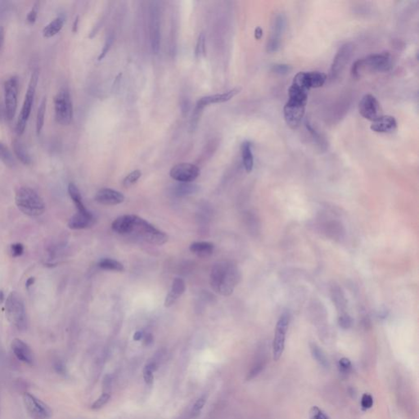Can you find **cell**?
I'll return each mask as SVG.
<instances>
[{
  "instance_id": "cell-1",
  "label": "cell",
  "mask_w": 419,
  "mask_h": 419,
  "mask_svg": "<svg viewBox=\"0 0 419 419\" xmlns=\"http://www.w3.org/2000/svg\"><path fill=\"white\" fill-rule=\"evenodd\" d=\"M239 280V271L233 264L219 262L212 267L210 284L219 294L225 296L232 294Z\"/></svg>"
},
{
  "instance_id": "cell-2",
  "label": "cell",
  "mask_w": 419,
  "mask_h": 419,
  "mask_svg": "<svg viewBox=\"0 0 419 419\" xmlns=\"http://www.w3.org/2000/svg\"><path fill=\"white\" fill-rule=\"evenodd\" d=\"M308 92L291 85L288 89V100L283 108V117L286 124L292 130L300 126L305 113Z\"/></svg>"
},
{
  "instance_id": "cell-3",
  "label": "cell",
  "mask_w": 419,
  "mask_h": 419,
  "mask_svg": "<svg viewBox=\"0 0 419 419\" xmlns=\"http://www.w3.org/2000/svg\"><path fill=\"white\" fill-rule=\"evenodd\" d=\"M391 67L392 58L390 53H374L356 61L351 67V75L355 79H360L365 71L384 72Z\"/></svg>"
},
{
  "instance_id": "cell-4",
  "label": "cell",
  "mask_w": 419,
  "mask_h": 419,
  "mask_svg": "<svg viewBox=\"0 0 419 419\" xmlns=\"http://www.w3.org/2000/svg\"><path fill=\"white\" fill-rule=\"evenodd\" d=\"M16 204L23 213L39 216L45 211V203L39 194L27 187L21 188L16 194Z\"/></svg>"
},
{
  "instance_id": "cell-5",
  "label": "cell",
  "mask_w": 419,
  "mask_h": 419,
  "mask_svg": "<svg viewBox=\"0 0 419 419\" xmlns=\"http://www.w3.org/2000/svg\"><path fill=\"white\" fill-rule=\"evenodd\" d=\"M6 310L9 322L14 325L17 329L24 331L27 327V318L24 303L21 296L12 292L6 301Z\"/></svg>"
},
{
  "instance_id": "cell-6",
  "label": "cell",
  "mask_w": 419,
  "mask_h": 419,
  "mask_svg": "<svg viewBox=\"0 0 419 419\" xmlns=\"http://www.w3.org/2000/svg\"><path fill=\"white\" fill-rule=\"evenodd\" d=\"M133 232H136L145 241L158 246H161L168 241V236L164 232L159 230L158 228L154 227L152 224L138 215H133Z\"/></svg>"
},
{
  "instance_id": "cell-7",
  "label": "cell",
  "mask_w": 419,
  "mask_h": 419,
  "mask_svg": "<svg viewBox=\"0 0 419 419\" xmlns=\"http://www.w3.org/2000/svg\"><path fill=\"white\" fill-rule=\"evenodd\" d=\"M38 79H39V71L35 70L31 75V80H30L28 89H27V95L25 97L22 111H21L18 122H17L16 131H17V134L18 135H22L24 133L26 127H27V121H28L29 117L31 115V108H32V105H33Z\"/></svg>"
},
{
  "instance_id": "cell-8",
  "label": "cell",
  "mask_w": 419,
  "mask_h": 419,
  "mask_svg": "<svg viewBox=\"0 0 419 419\" xmlns=\"http://www.w3.org/2000/svg\"><path fill=\"white\" fill-rule=\"evenodd\" d=\"M55 117L58 123L67 125L73 118V106L70 93L66 89L60 90L54 99Z\"/></svg>"
},
{
  "instance_id": "cell-9",
  "label": "cell",
  "mask_w": 419,
  "mask_h": 419,
  "mask_svg": "<svg viewBox=\"0 0 419 419\" xmlns=\"http://www.w3.org/2000/svg\"><path fill=\"white\" fill-rule=\"evenodd\" d=\"M327 79V75L320 71H301L295 75L292 83L309 92L311 89L322 87Z\"/></svg>"
},
{
  "instance_id": "cell-10",
  "label": "cell",
  "mask_w": 419,
  "mask_h": 419,
  "mask_svg": "<svg viewBox=\"0 0 419 419\" xmlns=\"http://www.w3.org/2000/svg\"><path fill=\"white\" fill-rule=\"evenodd\" d=\"M353 52L354 45L351 43L343 44L339 48L331 64L329 76L331 80L339 78L352 57Z\"/></svg>"
},
{
  "instance_id": "cell-11",
  "label": "cell",
  "mask_w": 419,
  "mask_h": 419,
  "mask_svg": "<svg viewBox=\"0 0 419 419\" xmlns=\"http://www.w3.org/2000/svg\"><path fill=\"white\" fill-rule=\"evenodd\" d=\"M23 401L27 412L32 418L49 419L52 416V410L48 404L31 393H24Z\"/></svg>"
},
{
  "instance_id": "cell-12",
  "label": "cell",
  "mask_w": 419,
  "mask_h": 419,
  "mask_svg": "<svg viewBox=\"0 0 419 419\" xmlns=\"http://www.w3.org/2000/svg\"><path fill=\"white\" fill-rule=\"evenodd\" d=\"M18 87L19 80L17 76L11 77L5 82V111L9 120H13L15 117L16 111L18 108Z\"/></svg>"
},
{
  "instance_id": "cell-13",
  "label": "cell",
  "mask_w": 419,
  "mask_h": 419,
  "mask_svg": "<svg viewBox=\"0 0 419 419\" xmlns=\"http://www.w3.org/2000/svg\"><path fill=\"white\" fill-rule=\"evenodd\" d=\"M287 27V18L283 14H277L273 20L272 32L267 42L266 50L268 53H275L281 47L282 37Z\"/></svg>"
},
{
  "instance_id": "cell-14",
  "label": "cell",
  "mask_w": 419,
  "mask_h": 419,
  "mask_svg": "<svg viewBox=\"0 0 419 419\" xmlns=\"http://www.w3.org/2000/svg\"><path fill=\"white\" fill-rule=\"evenodd\" d=\"M289 325V316L288 314H283L277 323L275 338L273 342V358L275 361L281 358L284 347H285L286 333Z\"/></svg>"
},
{
  "instance_id": "cell-15",
  "label": "cell",
  "mask_w": 419,
  "mask_h": 419,
  "mask_svg": "<svg viewBox=\"0 0 419 419\" xmlns=\"http://www.w3.org/2000/svg\"><path fill=\"white\" fill-rule=\"evenodd\" d=\"M359 112L368 121H376L382 114V108L379 102L373 95L368 94L364 95L359 103Z\"/></svg>"
},
{
  "instance_id": "cell-16",
  "label": "cell",
  "mask_w": 419,
  "mask_h": 419,
  "mask_svg": "<svg viewBox=\"0 0 419 419\" xmlns=\"http://www.w3.org/2000/svg\"><path fill=\"white\" fill-rule=\"evenodd\" d=\"M200 175V170L191 163H180L172 167L170 176L180 183L193 182Z\"/></svg>"
},
{
  "instance_id": "cell-17",
  "label": "cell",
  "mask_w": 419,
  "mask_h": 419,
  "mask_svg": "<svg viewBox=\"0 0 419 419\" xmlns=\"http://www.w3.org/2000/svg\"><path fill=\"white\" fill-rule=\"evenodd\" d=\"M150 41L153 53H158L160 50V16L155 6L150 10Z\"/></svg>"
},
{
  "instance_id": "cell-18",
  "label": "cell",
  "mask_w": 419,
  "mask_h": 419,
  "mask_svg": "<svg viewBox=\"0 0 419 419\" xmlns=\"http://www.w3.org/2000/svg\"><path fill=\"white\" fill-rule=\"evenodd\" d=\"M11 349L14 352V356L18 360L28 365H32L34 363V354L31 347L27 343L16 338L11 344Z\"/></svg>"
},
{
  "instance_id": "cell-19",
  "label": "cell",
  "mask_w": 419,
  "mask_h": 419,
  "mask_svg": "<svg viewBox=\"0 0 419 419\" xmlns=\"http://www.w3.org/2000/svg\"><path fill=\"white\" fill-rule=\"evenodd\" d=\"M240 92V89L234 88L233 90H228L227 92L223 94H217V95H210V96L203 97L198 100L196 108L201 110H203L206 106L210 104H215V103H225L233 99V97Z\"/></svg>"
},
{
  "instance_id": "cell-20",
  "label": "cell",
  "mask_w": 419,
  "mask_h": 419,
  "mask_svg": "<svg viewBox=\"0 0 419 419\" xmlns=\"http://www.w3.org/2000/svg\"><path fill=\"white\" fill-rule=\"evenodd\" d=\"M95 200L100 204L115 206L123 202L125 197L122 193L116 191L114 189H103L97 193Z\"/></svg>"
},
{
  "instance_id": "cell-21",
  "label": "cell",
  "mask_w": 419,
  "mask_h": 419,
  "mask_svg": "<svg viewBox=\"0 0 419 419\" xmlns=\"http://www.w3.org/2000/svg\"><path fill=\"white\" fill-rule=\"evenodd\" d=\"M397 128V121L395 117L382 115L372 123L370 129L375 133L388 134L395 131Z\"/></svg>"
},
{
  "instance_id": "cell-22",
  "label": "cell",
  "mask_w": 419,
  "mask_h": 419,
  "mask_svg": "<svg viewBox=\"0 0 419 419\" xmlns=\"http://www.w3.org/2000/svg\"><path fill=\"white\" fill-rule=\"evenodd\" d=\"M95 223V218L90 211L86 212H79L78 211L76 214L70 218L68 222V227L71 229H83L89 228Z\"/></svg>"
},
{
  "instance_id": "cell-23",
  "label": "cell",
  "mask_w": 419,
  "mask_h": 419,
  "mask_svg": "<svg viewBox=\"0 0 419 419\" xmlns=\"http://www.w3.org/2000/svg\"><path fill=\"white\" fill-rule=\"evenodd\" d=\"M185 290H186V285H185V282L182 279L176 278L174 279L172 289L165 297V307H171L172 305H173L178 300L179 297L185 293Z\"/></svg>"
},
{
  "instance_id": "cell-24",
  "label": "cell",
  "mask_w": 419,
  "mask_h": 419,
  "mask_svg": "<svg viewBox=\"0 0 419 419\" xmlns=\"http://www.w3.org/2000/svg\"><path fill=\"white\" fill-rule=\"evenodd\" d=\"M133 227H134L133 215H121L116 219L112 224V229L120 234L132 233Z\"/></svg>"
},
{
  "instance_id": "cell-25",
  "label": "cell",
  "mask_w": 419,
  "mask_h": 419,
  "mask_svg": "<svg viewBox=\"0 0 419 419\" xmlns=\"http://www.w3.org/2000/svg\"><path fill=\"white\" fill-rule=\"evenodd\" d=\"M214 249V244L209 241H196L189 246L190 252L201 258L211 257L213 254Z\"/></svg>"
},
{
  "instance_id": "cell-26",
  "label": "cell",
  "mask_w": 419,
  "mask_h": 419,
  "mask_svg": "<svg viewBox=\"0 0 419 419\" xmlns=\"http://www.w3.org/2000/svg\"><path fill=\"white\" fill-rule=\"evenodd\" d=\"M241 158L244 168L247 173L253 171L254 166V156L253 152V144L250 141H244L241 146Z\"/></svg>"
},
{
  "instance_id": "cell-27",
  "label": "cell",
  "mask_w": 419,
  "mask_h": 419,
  "mask_svg": "<svg viewBox=\"0 0 419 419\" xmlns=\"http://www.w3.org/2000/svg\"><path fill=\"white\" fill-rule=\"evenodd\" d=\"M65 23V18L63 17H57L53 19L50 23H48L43 30V35L44 38H52L61 31Z\"/></svg>"
},
{
  "instance_id": "cell-28",
  "label": "cell",
  "mask_w": 419,
  "mask_h": 419,
  "mask_svg": "<svg viewBox=\"0 0 419 419\" xmlns=\"http://www.w3.org/2000/svg\"><path fill=\"white\" fill-rule=\"evenodd\" d=\"M13 147H14V153L18 160L24 165H30L31 163V157L23 143L21 141L15 139L13 143Z\"/></svg>"
},
{
  "instance_id": "cell-29",
  "label": "cell",
  "mask_w": 419,
  "mask_h": 419,
  "mask_svg": "<svg viewBox=\"0 0 419 419\" xmlns=\"http://www.w3.org/2000/svg\"><path fill=\"white\" fill-rule=\"evenodd\" d=\"M68 193L70 198L72 199L73 202L75 203L78 211H79V212H86V211H88L86 208L85 205H83V202H82L81 194L79 193V189L72 183H70V185H69Z\"/></svg>"
},
{
  "instance_id": "cell-30",
  "label": "cell",
  "mask_w": 419,
  "mask_h": 419,
  "mask_svg": "<svg viewBox=\"0 0 419 419\" xmlns=\"http://www.w3.org/2000/svg\"><path fill=\"white\" fill-rule=\"evenodd\" d=\"M99 266L103 270H110V271L122 272L125 270L122 264L120 263L119 261H116V260L110 259V258H104V259L101 260L99 263Z\"/></svg>"
},
{
  "instance_id": "cell-31",
  "label": "cell",
  "mask_w": 419,
  "mask_h": 419,
  "mask_svg": "<svg viewBox=\"0 0 419 419\" xmlns=\"http://www.w3.org/2000/svg\"><path fill=\"white\" fill-rule=\"evenodd\" d=\"M310 351H311L312 356H313L314 360H316V362L319 364V365L323 367V368H327L329 366V364H328V361H327V359L325 356L324 353L317 345H310Z\"/></svg>"
},
{
  "instance_id": "cell-32",
  "label": "cell",
  "mask_w": 419,
  "mask_h": 419,
  "mask_svg": "<svg viewBox=\"0 0 419 419\" xmlns=\"http://www.w3.org/2000/svg\"><path fill=\"white\" fill-rule=\"evenodd\" d=\"M0 160H2L3 163L9 168H14L15 166V160H14V156L12 155L11 151H9V148L1 142H0Z\"/></svg>"
},
{
  "instance_id": "cell-33",
  "label": "cell",
  "mask_w": 419,
  "mask_h": 419,
  "mask_svg": "<svg viewBox=\"0 0 419 419\" xmlns=\"http://www.w3.org/2000/svg\"><path fill=\"white\" fill-rule=\"evenodd\" d=\"M46 103L47 99L44 97L41 103H40V108L38 110L37 118H36V132H37V134H40L43 126H44V117H45V112H46Z\"/></svg>"
},
{
  "instance_id": "cell-34",
  "label": "cell",
  "mask_w": 419,
  "mask_h": 419,
  "mask_svg": "<svg viewBox=\"0 0 419 419\" xmlns=\"http://www.w3.org/2000/svg\"><path fill=\"white\" fill-rule=\"evenodd\" d=\"M156 364L155 362H150L145 366L143 369V378L147 385H151L153 382V373L156 371Z\"/></svg>"
},
{
  "instance_id": "cell-35",
  "label": "cell",
  "mask_w": 419,
  "mask_h": 419,
  "mask_svg": "<svg viewBox=\"0 0 419 419\" xmlns=\"http://www.w3.org/2000/svg\"><path fill=\"white\" fill-rule=\"evenodd\" d=\"M198 190V186L189 185V183H181L180 185L176 186V191L178 195H186L194 193Z\"/></svg>"
},
{
  "instance_id": "cell-36",
  "label": "cell",
  "mask_w": 419,
  "mask_h": 419,
  "mask_svg": "<svg viewBox=\"0 0 419 419\" xmlns=\"http://www.w3.org/2000/svg\"><path fill=\"white\" fill-rule=\"evenodd\" d=\"M141 176H142V173H141L140 171H138V170H136V171L131 172V173H130V175H128V176L125 177V180H124V186H125V188H129V187L134 185V184H135V183L139 180Z\"/></svg>"
},
{
  "instance_id": "cell-37",
  "label": "cell",
  "mask_w": 419,
  "mask_h": 419,
  "mask_svg": "<svg viewBox=\"0 0 419 419\" xmlns=\"http://www.w3.org/2000/svg\"><path fill=\"white\" fill-rule=\"evenodd\" d=\"M270 70L273 73L275 74H279V75H286L289 73L292 70V66L288 64H274L270 67Z\"/></svg>"
},
{
  "instance_id": "cell-38",
  "label": "cell",
  "mask_w": 419,
  "mask_h": 419,
  "mask_svg": "<svg viewBox=\"0 0 419 419\" xmlns=\"http://www.w3.org/2000/svg\"><path fill=\"white\" fill-rule=\"evenodd\" d=\"M305 126H306V129H307L308 131L311 134L312 137L314 138V141L318 143L319 146L321 147H323V145L324 144V138H322L320 134L315 129H314L313 126H312L311 124H309V121H305Z\"/></svg>"
},
{
  "instance_id": "cell-39",
  "label": "cell",
  "mask_w": 419,
  "mask_h": 419,
  "mask_svg": "<svg viewBox=\"0 0 419 419\" xmlns=\"http://www.w3.org/2000/svg\"><path fill=\"white\" fill-rule=\"evenodd\" d=\"M110 393H103V394H102V395L99 396V399H97L96 401L92 404L91 408L97 410V409L103 408V406L105 405V404H107L109 400H110Z\"/></svg>"
},
{
  "instance_id": "cell-40",
  "label": "cell",
  "mask_w": 419,
  "mask_h": 419,
  "mask_svg": "<svg viewBox=\"0 0 419 419\" xmlns=\"http://www.w3.org/2000/svg\"><path fill=\"white\" fill-rule=\"evenodd\" d=\"M206 38L203 33L201 34L198 37L197 47H196V56L198 57L205 55L206 53Z\"/></svg>"
},
{
  "instance_id": "cell-41",
  "label": "cell",
  "mask_w": 419,
  "mask_h": 419,
  "mask_svg": "<svg viewBox=\"0 0 419 419\" xmlns=\"http://www.w3.org/2000/svg\"><path fill=\"white\" fill-rule=\"evenodd\" d=\"M309 419H330L324 412L318 406L312 407L309 411Z\"/></svg>"
},
{
  "instance_id": "cell-42",
  "label": "cell",
  "mask_w": 419,
  "mask_h": 419,
  "mask_svg": "<svg viewBox=\"0 0 419 419\" xmlns=\"http://www.w3.org/2000/svg\"><path fill=\"white\" fill-rule=\"evenodd\" d=\"M338 368L341 373H349L352 369V364L351 360L347 358H342L338 362Z\"/></svg>"
},
{
  "instance_id": "cell-43",
  "label": "cell",
  "mask_w": 419,
  "mask_h": 419,
  "mask_svg": "<svg viewBox=\"0 0 419 419\" xmlns=\"http://www.w3.org/2000/svg\"><path fill=\"white\" fill-rule=\"evenodd\" d=\"M373 398L370 394L365 393L362 396L361 399V408L363 410H369L373 407Z\"/></svg>"
},
{
  "instance_id": "cell-44",
  "label": "cell",
  "mask_w": 419,
  "mask_h": 419,
  "mask_svg": "<svg viewBox=\"0 0 419 419\" xmlns=\"http://www.w3.org/2000/svg\"><path fill=\"white\" fill-rule=\"evenodd\" d=\"M205 404H206V396L203 395L202 397H200L196 402L195 404L193 405V410H192V415L193 417H197L199 414L200 412L204 407Z\"/></svg>"
},
{
  "instance_id": "cell-45",
  "label": "cell",
  "mask_w": 419,
  "mask_h": 419,
  "mask_svg": "<svg viewBox=\"0 0 419 419\" xmlns=\"http://www.w3.org/2000/svg\"><path fill=\"white\" fill-rule=\"evenodd\" d=\"M112 41H113V38H112V36L108 37V40H106V43L105 44H104V46H103L102 53H100V55H99V61L103 60V58L105 57V56L107 55V53H108V51H109L111 46H112Z\"/></svg>"
},
{
  "instance_id": "cell-46",
  "label": "cell",
  "mask_w": 419,
  "mask_h": 419,
  "mask_svg": "<svg viewBox=\"0 0 419 419\" xmlns=\"http://www.w3.org/2000/svg\"><path fill=\"white\" fill-rule=\"evenodd\" d=\"M38 9H39V7H38V3H36V4L34 5V7L32 8V9H31V12L29 13L28 16H27V20L30 24H34L35 21H36V18H37Z\"/></svg>"
},
{
  "instance_id": "cell-47",
  "label": "cell",
  "mask_w": 419,
  "mask_h": 419,
  "mask_svg": "<svg viewBox=\"0 0 419 419\" xmlns=\"http://www.w3.org/2000/svg\"><path fill=\"white\" fill-rule=\"evenodd\" d=\"M24 252V246L21 243H15L12 245L11 253L13 257H18L22 256V253Z\"/></svg>"
},
{
  "instance_id": "cell-48",
  "label": "cell",
  "mask_w": 419,
  "mask_h": 419,
  "mask_svg": "<svg viewBox=\"0 0 419 419\" xmlns=\"http://www.w3.org/2000/svg\"><path fill=\"white\" fill-rule=\"evenodd\" d=\"M351 323H352V320H351V317L348 316L347 314L342 315L339 318V325L345 329L349 328L351 326Z\"/></svg>"
},
{
  "instance_id": "cell-49",
  "label": "cell",
  "mask_w": 419,
  "mask_h": 419,
  "mask_svg": "<svg viewBox=\"0 0 419 419\" xmlns=\"http://www.w3.org/2000/svg\"><path fill=\"white\" fill-rule=\"evenodd\" d=\"M262 35H263V30H262L261 27H257V28L255 30V38H256L257 40H261V37H262Z\"/></svg>"
},
{
  "instance_id": "cell-50",
  "label": "cell",
  "mask_w": 419,
  "mask_h": 419,
  "mask_svg": "<svg viewBox=\"0 0 419 419\" xmlns=\"http://www.w3.org/2000/svg\"><path fill=\"white\" fill-rule=\"evenodd\" d=\"M144 338V335H143V331H138L134 333V341H140L142 338Z\"/></svg>"
},
{
  "instance_id": "cell-51",
  "label": "cell",
  "mask_w": 419,
  "mask_h": 419,
  "mask_svg": "<svg viewBox=\"0 0 419 419\" xmlns=\"http://www.w3.org/2000/svg\"><path fill=\"white\" fill-rule=\"evenodd\" d=\"M4 40H5V30L2 27H0V48H2Z\"/></svg>"
},
{
  "instance_id": "cell-52",
  "label": "cell",
  "mask_w": 419,
  "mask_h": 419,
  "mask_svg": "<svg viewBox=\"0 0 419 419\" xmlns=\"http://www.w3.org/2000/svg\"><path fill=\"white\" fill-rule=\"evenodd\" d=\"M145 343H147V344H149L150 343H151V341H152V338H151V335L148 334L147 336L145 337L144 338Z\"/></svg>"
},
{
  "instance_id": "cell-53",
  "label": "cell",
  "mask_w": 419,
  "mask_h": 419,
  "mask_svg": "<svg viewBox=\"0 0 419 419\" xmlns=\"http://www.w3.org/2000/svg\"><path fill=\"white\" fill-rule=\"evenodd\" d=\"M34 283V278H31V279H28V281L27 282V287L29 286L32 285Z\"/></svg>"
},
{
  "instance_id": "cell-54",
  "label": "cell",
  "mask_w": 419,
  "mask_h": 419,
  "mask_svg": "<svg viewBox=\"0 0 419 419\" xmlns=\"http://www.w3.org/2000/svg\"><path fill=\"white\" fill-rule=\"evenodd\" d=\"M78 19H79V18H76V20H75V23H74V29H73V31H74V32H75V31H76L77 23H78V22H79V20H78Z\"/></svg>"
},
{
  "instance_id": "cell-55",
  "label": "cell",
  "mask_w": 419,
  "mask_h": 419,
  "mask_svg": "<svg viewBox=\"0 0 419 419\" xmlns=\"http://www.w3.org/2000/svg\"><path fill=\"white\" fill-rule=\"evenodd\" d=\"M4 297H5V296H4V293H3V292L0 291V303L2 302L3 300H4Z\"/></svg>"
}]
</instances>
